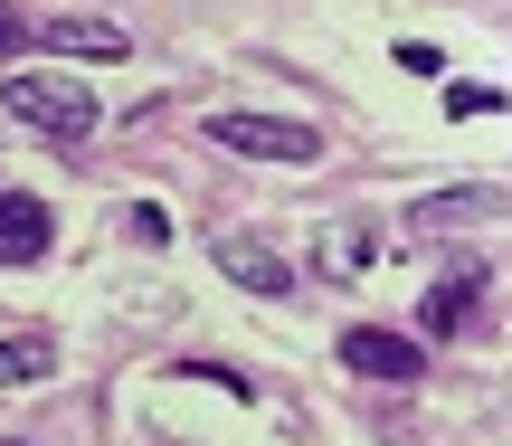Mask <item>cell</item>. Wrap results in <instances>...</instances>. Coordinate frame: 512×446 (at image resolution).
Instances as JSON below:
<instances>
[{"instance_id": "obj_6", "label": "cell", "mask_w": 512, "mask_h": 446, "mask_svg": "<svg viewBox=\"0 0 512 446\" xmlns=\"http://www.w3.org/2000/svg\"><path fill=\"white\" fill-rule=\"evenodd\" d=\"M38 38H48L57 57H124V48H133V38L114 29V19H86V10H67V19H48V29H38Z\"/></svg>"}, {"instance_id": "obj_7", "label": "cell", "mask_w": 512, "mask_h": 446, "mask_svg": "<svg viewBox=\"0 0 512 446\" xmlns=\"http://www.w3.org/2000/svg\"><path fill=\"white\" fill-rule=\"evenodd\" d=\"M475 285H484L475 266H465V276H437V295L418 304V333H427V342H446V333H465V314H475Z\"/></svg>"}, {"instance_id": "obj_12", "label": "cell", "mask_w": 512, "mask_h": 446, "mask_svg": "<svg viewBox=\"0 0 512 446\" xmlns=\"http://www.w3.org/2000/svg\"><path fill=\"white\" fill-rule=\"evenodd\" d=\"M446 114H503L494 86H446Z\"/></svg>"}, {"instance_id": "obj_5", "label": "cell", "mask_w": 512, "mask_h": 446, "mask_svg": "<svg viewBox=\"0 0 512 446\" xmlns=\"http://www.w3.org/2000/svg\"><path fill=\"white\" fill-rule=\"evenodd\" d=\"M342 361H351V371H361V380H418V342H408V333H380V323H351V333H342Z\"/></svg>"}, {"instance_id": "obj_10", "label": "cell", "mask_w": 512, "mask_h": 446, "mask_svg": "<svg viewBox=\"0 0 512 446\" xmlns=\"http://www.w3.org/2000/svg\"><path fill=\"white\" fill-rule=\"evenodd\" d=\"M124 238H143V247H171V219H162L152 200H133V209H124Z\"/></svg>"}, {"instance_id": "obj_2", "label": "cell", "mask_w": 512, "mask_h": 446, "mask_svg": "<svg viewBox=\"0 0 512 446\" xmlns=\"http://www.w3.org/2000/svg\"><path fill=\"white\" fill-rule=\"evenodd\" d=\"M209 143L219 152H247V162H323V133L294 124V114H209Z\"/></svg>"}, {"instance_id": "obj_3", "label": "cell", "mask_w": 512, "mask_h": 446, "mask_svg": "<svg viewBox=\"0 0 512 446\" xmlns=\"http://www.w3.org/2000/svg\"><path fill=\"white\" fill-rule=\"evenodd\" d=\"M209 257H219V276H228V285H247V295H294V266L275 257L266 238H247V228H228Z\"/></svg>"}, {"instance_id": "obj_4", "label": "cell", "mask_w": 512, "mask_h": 446, "mask_svg": "<svg viewBox=\"0 0 512 446\" xmlns=\"http://www.w3.org/2000/svg\"><path fill=\"white\" fill-rule=\"evenodd\" d=\"M48 247H57L48 200H29V190H0V266H38Z\"/></svg>"}, {"instance_id": "obj_8", "label": "cell", "mask_w": 512, "mask_h": 446, "mask_svg": "<svg viewBox=\"0 0 512 446\" xmlns=\"http://www.w3.org/2000/svg\"><path fill=\"white\" fill-rule=\"evenodd\" d=\"M57 371V342L48 333H0V390H38Z\"/></svg>"}, {"instance_id": "obj_13", "label": "cell", "mask_w": 512, "mask_h": 446, "mask_svg": "<svg viewBox=\"0 0 512 446\" xmlns=\"http://www.w3.org/2000/svg\"><path fill=\"white\" fill-rule=\"evenodd\" d=\"M19 48H29V19H19L10 0H0V57H19Z\"/></svg>"}, {"instance_id": "obj_14", "label": "cell", "mask_w": 512, "mask_h": 446, "mask_svg": "<svg viewBox=\"0 0 512 446\" xmlns=\"http://www.w3.org/2000/svg\"><path fill=\"white\" fill-rule=\"evenodd\" d=\"M10 446H38V437H10Z\"/></svg>"}, {"instance_id": "obj_1", "label": "cell", "mask_w": 512, "mask_h": 446, "mask_svg": "<svg viewBox=\"0 0 512 446\" xmlns=\"http://www.w3.org/2000/svg\"><path fill=\"white\" fill-rule=\"evenodd\" d=\"M0 105H10V124L48 133V143H86V133L105 124L86 76H0Z\"/></svg>"}, {"instance_id": "obj_9", "label": "cell", "mask_w": 512, "mask_h": 446, "mask_svg": "<svg viewBox=\"0 0 512 446\" xmlns=\"http://www.w3.org/2000/svg\"><path fill=\"white\" fill-rule=\"evenodd\" d=\"M503 190H446V200H418V228H446V219H494Z\"/></svg>"}, {"instance_id": "obj_11", "label": "cell", "mask_w": 512, "mask_h": 446, "mask_svg": "<svg viewBox=\"0 0 512 446\" xmlns=\"http://www.w3.org/2000/svg\"><path fill=\"white\" fill-rule=\"evenodd\" d=\"M361 257H370V238H361V228H332V247H323V266H332V276H351Z\"/></svg>"}]
</instances>
